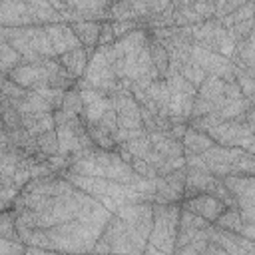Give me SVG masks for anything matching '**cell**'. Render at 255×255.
<instances>
[{"label":"cell","instance_id":"1","mask_svg":"<svg viewBox=\"0 0 255 255\" xmlns=\"http://www.w3.org/2000/svg\"><path fill=\"white\" fill-rule=\"evenodd\" d=\"M110 217L112 213L100 203L90 213L78 219H72L68 223H62L50 229L22 231L20 239L26 247H40V249L68 253V255H90Z\"/></svg>","mask_w":255,"mask_h":255},{"label":"cell","instance_id":"2","mask_svg":"<svg viewBox=\"0 0 255 255\" xmlns=\"http://www.w3.org/2000/svg\"><path fill=\"white\" fill-rule=\"evenodd\" d=\"M147 239L141 237L133 227L112 213L102 235L98 237L94 251L96 255H143Z\"/></svg>","mask_w":255,"mask_h":255},{"label":"cell","instance_id":"3","mask_svg":"<svg viewBox=\"0 0 255 255\" xmlns=\"http://www.w3.org/2000/svg\"><path fill=\"white\" fill-rule=\"evenodd\" d=\"M199 157L203 161L205 171H209L217 179H223L229 175H253L255 173L253 153H247L239 147H225V145L215 143Z\"/></svg>","mask_w":255,"mask_h":255},{"label":"cell","instance_id":"4","mask_svg":"<svg viewBox=\"0 0 255 255\" xmlns=\"http://www.w3.org/2000/svg\"><path fill=\"white\" fill-rule=\"evenodd\" d=\"M151 211H153V223L147 237V245L159 249L163 255H173L177 229H179L181 203H169V205L151 203Z\"/></svg>","mask_w":255,"mask_h":255},{"label":"cell","instance_id":"5","mask_svg":"<svg viewBox=\"0 0 255 255\" xmlns=\"http://www.w3.org/2000/svg\"><path fill=\"white\" fill-rule=\"evenodd\" d=\"M78 90H98L106 96H112L120 88V80L116 78L112 64L102 48H96V52L90 56L84 76L76 82Z\"/></svg>","mask_w":255,"mask_h":255},{"label":"cell","instance_id":"6","mask_svg":"<svg viewBox=\"0 0 255 255\" xmlns=\"http://www.w3.org/2000/svg\"><path fill=\"white\" fill-rule=\"evenodd\" d=\"M237 211L247 223H255V179L253 175H229L221 179Z\"/></svg>","mask_w":255,"mask_h":255},{"label":"cell","instance_id":"7","mask_svg":"<svg viewBox=\"0 0 255 255\" xmlns=\"http://www.w3.org/2000/svg\"><path fill=\"white\" fill-rule=\"evenodd\" d=\"M253 124H247L245 114L239 120H221L219 124H215L213 128H209L205 133L213 139V143L217 145H225V147H239V143L253 135Z\"/></svg>","mask_w":255,"mask_h":255},{"label":"cell","instance_id":"8","mask_svg":"<svg viewBox=\"0 0 255 255\" xmlns=\"http://www.w3.org/2000/svg\"><path fill=\"white\" fill-rule=\"evenodd\" d=\"M183 187H185V167L175 169L167 175H159V177H155V185H153L149 203H161V205L181 203Z\"/></svg>","mask_w":255,"mask_h":255},{"label":"cell","instance_id":"9","mask_svg":"<svg viewBox=\"0 0 255 255\" xmlns=\"http://www.w3.org/2000/svg\"><path fill=\"white\" fill-rule=\"evenodd\" d=\"M189 56L207 76H215V78H219L223 82H233L235 64H231L227 58H223V56H219L215 52H209L205 48H199L195 44H191Z\"/></svg>","mask_w":255,"mask_h":255},{"label":"cell","instance_id":"10","mask_svg":"<svg viewBox=\"0 0 255 255\" xmlns=\"http://www.w3.org/2000/svg\"><path fill=\"white\" fill-rule=\"evenodd\" d=\"M44 60H46V58H44ZM44 60L34 62V64L22 62V64L16 66L6 78H8L10 82H14L16 86H20V88H24V90H30V92L44 90V88H48V70H46Z\"/></svg>","mask_w":255,"mask_h":255},{"label":"cell","instance_id":"11","mask_svg":"<svg viewBox=\"0 0 255 255\" xmlns=\"http://www.w3.org/2000/svg\"><path fill=\"white\" fill-rule=\"evenodd\" d=\"M114 215H118L122 221H126L129 227H133L141 237H149L151 231V223H153V211H151V203L141 201V203H126L120 205Z\"/></svg>","mask_w":255,"mask_h":255},{"label":"cell","instance_id":"12","mask_svg":"<svg viewBox=\"0 0 255 255\" xmlns=\"http://www.w3.org/2000/svg\"><path fill=\"white\" fill-rule=\"evenodd\" d=\"M207 239H209V243L217 245L219 249H223L229 255H255L253 241L245 239L243 235L223 231V229L215 227L213 223L207 227Z\"/></svg>","mask_w":255,"mask_h":255},{"label":"cell","instance_id":"13","mask_svg":"<svg viewBox=\"0 0 255 255\" xmlns=\"http://www.w3.org/2000/svg\"><path fill=\"white\" fill-rule=\"evenodd\" d=\"M80 100H82V112L80 120L84 126H94L100 122V118L114 108V102L110 96L98 92V90H80Z\"/></svg>","mask_w":255,"mask_h":255},{"label":"cell","instance_id":"14","mask_svg":"<svg viewBox=\"0 0 255 255\" xmlns=\"http://www.w3.org/2000/svg\"><path fill=\"white\" fill-rule=\"evenodd\" d=\"M0 26L2 28H22L36 26L28 0H4L0 2Z\"/></svg>","mask_w":255,"mask_h":255},{"label":"cell","instance_id":"15","mask_svg":"<svg viewBox=\"0 0 255 255\" xmlns=\"http://www.w3.org/2000/svg\"><path fill=\"white\" fill-rule=\"evenodd\" d=\"M181 207L191 211L193 215L205 219L207 223H215L217 217L227 209L225 203H221L217 197L209 195V193H199V195H193L189 199H183L181 201Z\"/></svg>","mask_w":255,"mask_h":255},{"label":"cell","instance_id":"16","mask_svg":"<svg viewBox=\"0 0 255 255\" xmlns=\"http://www.w3.org/2000/svg\"><path fill=\"white\" fill-rule=\"evenodd\" d=\"M44 32L48 36V42H50L52 52H54L56 58L62 56V54H66V52H70V50L82 48L80 42H78V38L74 36L72 28H70V24H66V22L48 24V26H44Z\"/></svg>","mask_w":255,"mask_h":255},{"label":"cell","instance_id":"17","mask_svg":"<svg viewBox=\"0 0 255 255\" xmlns=\"http://www.w3.org/2000/svg\"><path fill=\"white\" fill-rule=\"evenodd\" d=\"M213 225L219 227V229H223V231L243 235V237L249 239V241H255V223H247V221L241 217V213L237 211V207H227V209L217 217V221H215Z\"/></svg>","mask_w":255,"mask_h":255},{"label":"cell","instance_id":"18","mask_svg":"<svg viewBox=\"0 0 255 255\" xmlns=\"http://www.w3.org/2000/svg\"><path fill=\"white\" fill-rule=\"evenodd\" d=\"M70 28L74 32V36L78 38L80 46L88 52V56H92L98 48V38H100V28H102V22H96V20H76V22H70Z\"/></svg>","mask_w":255,"mask_h":255},{"label":"cell","instance_id":"19","mask_svg":"<svg viewBox=\"0 0 255 255\" xmlns=\"http://www.w3.org/2000/svg\"><path fill=\"white\" fill-rule=\"evenodd\" d=\"M88 60H90V56H88V52H86L84 48H76V50H70V52L58 56L60 66L66 70V74H68L74 82H78V80L84 76L86 66H88Z\"/></svg>","mask_w":255,"mask_h":255},{"label":"cell","instance_id":"20","mask_svg":"<svg viewBox=\"0 0 255 255\" xmlns=\"http://www.w3.org/2000/svg\"><path fill=\"white\" fill-rule=\"evenodd\" d=\"M181 145H183V155H201L209 147H213L215 143L207 133L197 131V129L187 126V129H185V133L181 137Z\"/></svg>","mask_w":255,"mask_h":255},{"label":"cell","instance_id":"21","mask_svg":"<svg viewBox=\"0 0 255 255\" xmlns=\"http://www.w3.org/2000/svg\"><path fill=\"white\" fill-rule=\"evenodd\" d=\"M151 149H155L159 155L163 157H181L183 155V145L179 139H173L169 133H161V131H149L147 133Z\"/></svg>","mask_w":255,"mask_h":255},{"label":"cell","instance_id":"22","mask_svg":"<svg viewBox=\"0 0 255 255\" xmlns=\"http://www.w3.org/2000/svg\"><path fill=\"white\" fill-rule=\"evenodd\" d=\"M20 124L30 135L38 137V135L54 129V114H50V112H46V114H20Z\"/></svg>","mask_w":255,"mask_h":255},{"label":"cell","instance_id":"23","mask_svg":"<svg viewBox=\"0 0 255 255\" xmlns=\"http://www.w3.org/2000/svg\"><path fill=\"white\" fill-rule=\"evenodd\" d=\"M32 18L36 22V26H48V24H56V22H64L62 16L52 8L50 2H42V0H28Z\"/></svg>","mask_w":255,"mask_h":255},{"label":"cell","instance_id":"24","mask_svg":"<svg viewBox=\"0 0 255 255\" xmlns=\"http://www.w3.org/2000/svg\"><path fill=\"white\" fill-rule=\"evenodd\" d=\"M147 52H149V60H151V66L155 68L157 76L159 78H165L167 76V70H169V56H167L165 48L155 38H151V34H149V40H147Z\"/></svg>","mask_w":255,"mask_h":255},{"label":"cell","instance_id":"25","mask_svg":"<svg viewBox=\"0 0 255 255\" xmlns=\"http://www.w3.org/2000/svg\"><path fill=\"white\" fill-rule=\"evenodd\" d=\"M24 153L16 151V149H6L0 151V175L12 183V175L20 169V161H22Z\"/></svg>","mask_w":255,"mask_h":255},{"label":"cell","instance_id":"26","mask_svg":"<svg viewBox=\"0 0 255 255\" xmlns=\"http://www.w3.org/2000/svg\"><path fill=\"white\" fill-rule=\"evenodd\" d=\"M175 72H177L185 82H189L195 90L201 86V82H203V80H205V76H207V74H205V72H203V70H201L193 60H191V56H189L185 62H181V64L175 68Z\"/></svg>","mask_w":255,"mask_h":255},{"label":"cell","instance_id":"27","mask_svg":"<svg viewBox=\"0 0 255 255\" xmlns=\"http://www.w3.org/2000/svg\"><path fill=\"white\" fill-rule=\"evenodd\" d=\"M24 60L20 58V54L10 48V44H6L0 38V76H8L16 66H20Z\"/></svg>","mask_w":255,"mask_h":255},{"label":"cell","instance_id":"28","mask_svg":"<svg viewBox=\"0 0 255 255\" xmlns=\"http://www.w3.org/2000/svg\"><path fill=\"white\" fill-rule=\"evenodd\" d=\"M233 82L239 86L243 98H247L249 102H253V94H255V72H247L235 66L233 72Z\"/></svg>","mask_w":255,"mask_h":255},{"label":"cell","instance_id":"29","mask_svg":"<svg viewBox=\"0 0 255 255\" xmlns=\"http://www.w3.org/2000/svg\"><path fill=\"white\" fill-rule=\"evenodd\" d=\"M0 237H6L10 241H22L18 227H16V215H14L12 207L0 211Z\"/></svg>","mask_w":255,"mask_h":255},{"label":"cell","instance_id":"30","mask_svg":"<svg viewBox=\"0 0 255 255\" xmlns=\"http://www.w3.org/2000/svg\"><path fill=\"white\" fill-rule=\"evenodd\" d=\"M60 110L68 116H80L82 112V100H80V90L74 86L72 90L64 92V100H62V106Z\"/></svg>","mask_w":255,"mask_h":255},{"label":"cell","instance_id":"31","mask_svg":"<svg viewBox=\"0 0 255 255\" xmlns=\"http://www.w3.org/2000/svg\"><path fill=\"white\" fill-rule=\"evenodd\" d=\"M128 153H131V157H137V159H141L149 149H151V143H149V137H147V133L145 135H141V137H135V139H129V141H126V143H120Z\"/></svg>","mask_w":255,"mask_h":255},{"label":"cell","instance_id":"32","mask_svg":"<svg viewBox=\"0 0 255 255\" xmlns=\"http://www.w3.org/2000/svg\"><path fill=\"white\" fill-rule=\"evenodd\" d=\"M36 143H38V149L42 151V155H46V157L58 153V137H56V131L54 129L38 135L36 137Z\"/></svg>","mask_w":255,"mask_h":255},{"label":"cell","instance_id":"33","mask_svg":"<svg viewBox=\"0 0 255 255\" xmlns=\"http://www.w3.org/2000/svg\"><path fill=\"white\" fill-rule=\"evenodd\" d=\"M129 167H131V169L135 171V175H139L141 179H155V177H157L155 169H153L151 165H147L143 159L131 157V161H129Z\"/></svg>","mask_w":255,"mask_h":255},{"label":"cell","instance_id":"34","mask_svg":"<svg viewBox=\"0 0 255 255\" xmlns=\"http://www.w3.org/2000/svg\"><path fill=\"white\" fill-rule=\"evenodd\" d=\"M213 4H215V16H213V20H219V18H225V16L233 14L243 4V0H233V2L219 0V2H213Z\"/></svg>","mask_w":255,"mask_h":255},{"label":"cell","instance_id":"35","mask_svg":"<svg viewBox=\"0 0 255 255\" xmlns=\"http://www.w3.org/2000/svg\"><path fill=\"white\" fill-rule=\"evenodd\" d=\"M143 28L139 22H131V20H122V22H112V30H114V38H124L128 34H131L133 30Z\"/></svg>","mask_w":255,"mask_h":255},{"label":"cell","instance_id":"36","mask_svg":"<svg viewBox=\"0 0 255 255\" xmlns=\"http://www.w3.org/2000/svg\"><path fill=\"white\" fill-rule=\"evenodd\" d=\"M26 245L22 241H10L6 237H0V255H24Z\"/></svg>","mask_w":255,"mask_h":255},{"label":"cell","instance_id":"37","mask_svg":"<svg viewBox=\"0 0 255 255\" xmlns=\"http://www.w3.org/2000/svg\"><path fill=\"white\" fill-rule=\"evenodd\" d=\"M191 10L201 20H211L215 16V4L213 2H191Z\"/></svg>","mask_w":255,"mask_h":255},{"label":"cell","instance_id":"38","mask_svg":"<svg viewBox=\"0 0 255 255\" xmlns=\"http://www.w3.org/2000/svg\"><path fill=\"white\" fill-rule=\"evenodd\" d=\"M116 42L114 38V30H112V22L110 20H104L102 22V28H100V38H98V48H106V46H112Z\"/></svg>","mask_w":255,"mask_h":255},{"label":"cell","instance_id":"39","mask_svg":"<svg viewBox=\"0 0 255 255\" xmlns=\"http://www.w3.org/2000/svg\"><path fill=\"white\" fill-rule=\"evenodd\" d=\"M6 149H12V145H10L8 129H6V128H4V124L0 122V151H6Z\"/></svg>","mask_w":255,"mask_h":255},{"label":"cell","instance_id":"40","mask_svg":"<svg viewBox=\"0 0 255 255\" xmlns=\"http://www.w3.org/2000/svg\"><path fill=\"white\" fill-rule=\"evenodd\" d=\"M201 255H229V253H225L223 249H219L217 245H213V243H207V247L203 249V253Z\"/></svg>","mask_w":255,"mask_h":255},{"label":"cell","instance_id":"41","mask_svg":"<svg viewBox=\"0 0 255 255\" xmlns=\"http://www.w3.org/2000/svg\"><path fill=\"white\" fill-rule=\"evenodd\" d=\"M143 255H163L159 249H155V247H151V245H145V249H143Z\"/></svg>","mask_w":255,"mask_h":255},{"label":"cell","instance_id":"42","mask_svg":"<svg viewBox=\"0 0 255 255\" xmlns=\"http://www.w3.org/2000/svg\"><path fill=\"white\" fill-rule=\"evenodd\" d=\"M8 185H12V183H10V181H6V179L0 175V187H8Z\"/></svg>","mask_w":255,"mask_h":255},{"label":"cell","instance_id":"43","mask_svg":"<svg viewBox=\"0 0 255 255\" xmlns=\"http://www.w3.org/2000/svg\"><path fill=\"white\" fill-rule=\"evenodd\" d=\"M90 255H96V253H90Z\"/></svg>","mask_w":255,"mask_h":255}]
</instances>
